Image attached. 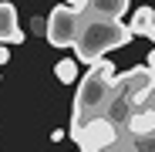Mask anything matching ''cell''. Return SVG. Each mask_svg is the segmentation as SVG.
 I'll return each instance as SVG.
<instances>
[{
  "label": "cell",
  "instance_id": "1",
  "mask_svg": "<svg viewBox=\"0 0 155 152\" xmlns=\"http://www.w3.org/2000/svg\"><path fill=\"white\" fill-rule=\"evenodd\" d=\"M115 64L108 58H101L98 64L88 68V74H81L78 81V91H74V115H71V129L81 125L101 112L111 108V98H115Z\"/></svg>",
  "mask_w": 155,
  "mask_h": 152
},
{
  "label": "cell",
  "instance_id": "2",
  "mask_svg": "<svg viewBox=\"0 0 155 152\" xmlns=\"http://www.w3.org/2000/svg\"><path fill=\"white\" fill-rule=\"evenodd\" d=\"M135 34L128 31V24L121 20H108V17H88L81 20V34H78V44H74V58L81 64H98L105 54L125 47Z\"/></svg>",
  "mask_w": 155,
  "mask_h": 152
},
{
  "label": "cell",
  "instance_id": "3",
  "mask_svg": "<svg viewBox=\"0 0 155 152\" xmlns=\"http://www.w3.org/2000/svg\"><path fill=\"white\" fill-rule=\"evenodd\" d=\"M71 135H74L81 152H108V149L118 145V125L108 115H94V118H88L81 125H74Z\"/></svg>",
  "mask_w": 155,
  "mask_h": 152
},
{
  "label": "cell",
  "instance_id": "4",
  "mask_svg": "<svg viewBox=\"0 0 155 152\" xmlns=\"http://www.w3.org/2000/svg\"><path fill=\"white\" fill-rule=\"evenodd\" d=\"M78 34H81V14H74L68 4H58L54 10L47 14V34L44 37H47L51 47H58V51L74 47Z\"/></svg>",
  "mask_w": 155,
  "mask_h": 152
},
{
  "label": "cell",
  "instance_id": "5",
  "mask_svg": "<svg viewBox=\"0 0 155 152\" xmlns=\"http://www.w3.org/2000/svg\"><path fill=\"white\" fill-rule=\"evenodd\" d=\"M0 44H24L17 7L10 4V0H0Z\"/></svg>",
  "mask_w": 155,
  "mask_h": 152
},
{
  "label": "cell",
  "instance_id": "6",
  "mask_svg": "<svg viewBox=\"0 0 155 152\" xmlns=\"http://www.w3.org/2000/svg\"><path fill=\"white\" fill-rule=\"evenodd\" d=\"M125 129L132 132L135 139H145V135H155V105H145V108H135L132 115L125 118Z\"/></svg>",
  "mask_w": 155,
  "mask_h": 152
},
{
  "label": "cell",
  "instance_id": "7",
  "mask_svg": "<svg viewBox=\"0 0 155 152\" xmlns=\"http://www.w3.org/2000/svg\"><path fill=\"white\" fill-rule=\"evenodd\" d=\"M128 31L138 34V37H148V41L155 44V7H148V4L135 7L132 20H128Z\"/></svg>",
  "mask_w": 155,
  "mask_h": 152
},
{
  "label": "cell",
  "instance_id": "8",
  "mask_svg": "<svg viewBox=\"0 0 155 152\" xmlns=\"http://www.w3.org/2000/svg\"><path fill=\"white\" fill-rule=\"evenodd\" d=\"M132 0H88V14L94 17H108V20H121L128 14Z\"/></svg>",
  "mask_w": 155,
  "mask_h": 152
},
{
  "label": "cell",
  "instance_id": "9",
  "mask_svg": "<svg viewBox=\"0 0 155 152\" xmlns=\"http://www.w3.org/2000/svg\"><path fill=\"white\" fill-rule=\"evenodd\" d=\"M78 58H61L58 64H54V78L61 81V85H74V81H81V74H78Z\"/></svg>",
  "mask_w": 155,
  "mask_h": 152
},
{
  "label": "cell",
  "instance_id": "10",
  "mask_svg": "<svg viewBox=\"0 0 155 152\" xmlns=\"http://www.w3.org/2000/svg\"><path fill=\"white\" fill-rule=\"evenodd\" d=\"M64 4H68V7L74 10V14H81V17L88 14V0H64Z\"/></svg>",
  "mask_w": 155,
  "mask_h": 152
},
{
  "label": "cell",
  "instance_id": "11",
  "mask_svg": "<svg viewBox=\"0 0 155 152\" xmlns=\"http://www.w3.org/2000/svg\"><path fill=\"white\" fill-rule=\"evenodd\" d=\"M31 27H34L37 34H47V20H44V17H34V24H31Z\"/></svg>",
  "mask_w": 155,
  "mask_h": 152
},
{
  "label": "cell",
  "instance_id": "12",
  "mask_svg": "<svg viewBox=\"0 0 155 152\" xmlns=\"http://www.w3.org/2000/svg\"><path fill=\"white\" fill-rule=\"evenodd\" d=\"M7 61H10V51H7V44H0V68H4Z\"/></svg>",
  "mask_w": 155,
  "mask_h": 152
}]
</instances>
